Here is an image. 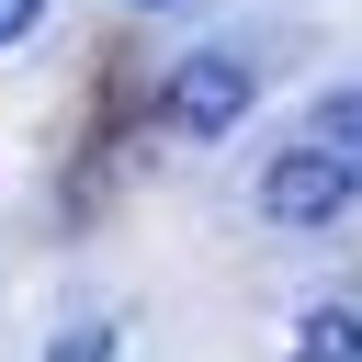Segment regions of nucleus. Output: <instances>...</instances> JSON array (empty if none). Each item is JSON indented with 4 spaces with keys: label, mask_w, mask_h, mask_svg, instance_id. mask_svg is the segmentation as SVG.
<instances>
[{
    "label": "nucleus",
    "mask_w": 362,
    "mask_h": 362,
    "mask_svg": "<svg viewBox=\"0 0 362 362\" xmlns=\"http://www.w3.org/2000/svg\"><path fill=\"white\" fill-rule=\"evenodd\" d=\"M317 147H339L351 181H362V90H328V102H317Z\"/></svg>",
    "instance_id": "20e7f679"
},
{
    "label": "nucleus",
    "mask_w": 362,
    "mask_h": 362,
    "mask_svg": "<svg viewBox=\"0 0 362 362\" xmlns=\"http://www.w3.org/2000/svg\"><path fill=\"white\" fill-rule=\"evenodd\" d=\"M294 362H362V317H351V305H317V317L294 328Z\"/></svg>",
    "instance_id": "7ed1b4c3"
},
{
    "label": "nucleus",
    "mask_w": 362,
    "mask_h": 362,
    "mask_svg": "<svg viewBox=\"0 0 362 362\" xmlns=\"http://www.w3.org/2000/svg\"><path fill=\"white\" fill-rule=\"evenodd\" d=\"M351 192H362V181H351V158H339V147H317V136H305V147H283V158L260 170V215H272V226H328Z\"/></svg>",
    "instance_id": "f03ea898"
},
{
    "label": "nucleus",
    "mask_w": 362,
    "mask_h": 362,
    "mask_svg": "<svg viewBox=\"0 0 362 362\" xmlns=\"http://www.w3.org/2000/svg\"><path fill=\"white\" fill-rule=\"evenodd\" d=\"M45 362H113V328H68V339H45Z\"/></svg>",
    "instance_id": "39448f33"
},
{
    "label": "nucleus",
    "mask_w": 362,
    "mask_h": 362,
    "mask_svg": "<svg viewBox=\"0 0 362 362\" xmlns=\"http://www.w3.org/2000/svg\"><path fill=\"white\" fill-rule=\"evenodd\" d=\"M136 11H181V0H136Z\"/></svg>",
    "instance_id": "0eeeda50"
},
{
    "label": "nucleus",
    "mask_w": 362,
    "mask_h": 362,
    "mask_svg": "<svg viewBox=\"0 0 362 362\" xmlns=\"http://www.w3.org/2000/svg\"><path fill=\"white\" fill-rule=\"evenodd\" d=\"M249 57H226V45H192L181 68H170V90H158V113L181 124V136H226L238 113H249Z\"/></svg>",
    "instance_id": "f257e3e1"
},
{
    "label": "nucleus",
    "mask_w": 362,
    "mask_h": 362,
    "mask_svg": "<svg viewBox=\"0 0 362 362\" xmlns=\"http://www.w3.org/2000/svg\"><path fill=\"white\" fill-rule=\"evenodd\" d=\"M34 11H45V0H0V45H23V34H34Z\"/></svg>",
    "instance_id": "423d86ee"
}]
</instances>
